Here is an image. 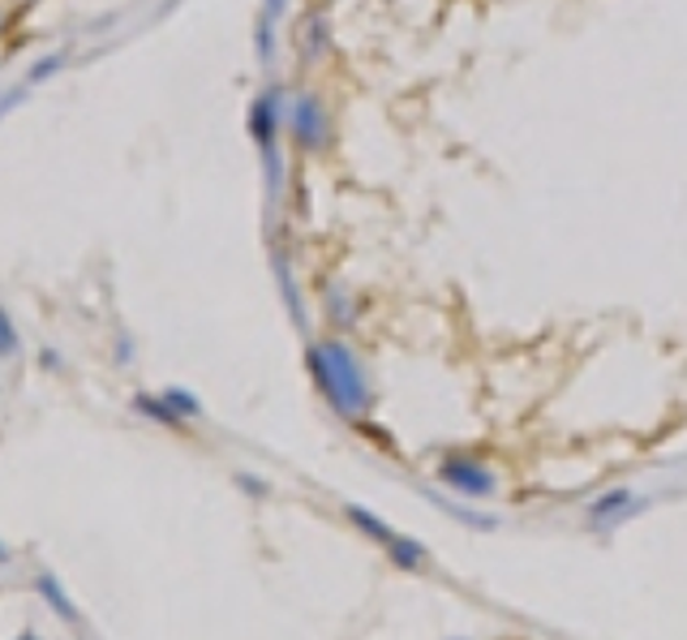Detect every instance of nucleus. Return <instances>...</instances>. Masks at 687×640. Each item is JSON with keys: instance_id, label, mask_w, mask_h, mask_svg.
I'll list each match as a JSON object with an SVG mask.
<instances>
[{"instance_id": "1", "label": "nucleus", "mask_w": 687, "mask_h": 640, "mask_svg": "<svg viewBox=\"0 0 687 640\" xmlns=\"http://www.w3.org/2000/svg\"><path fill=\"white\" fill-rule=\"evenodd\" d=\"M309 361V374L318 383V392L327 395V404L340 413V417H361L370 413V383H365V370L361 361L352 357V348L344 340H318L305 352Z\"/></svg>"}, {"instance_id": "2", "label": "nucleus", "mask_w": 687, "mask_h": 640, "mask_svg": "<svg viewBox=\"0 0 687 640\" xmlns=\"http://www.w3.org/2000/svg\"><path fill=\"white\" fill-rule=\"evenodd\" d=\"M284 134H289L293 147L305 150V155H323V150H331V143H336V125H331V112H327L323 96H314V91L293 96V103H289V130H284Z\"/></svg>"}, {"instance_id": "3", "label": "nucleus", "mask_w": 687, "mask_h": 640, "mask_svg": "<svg viewBox=\"0 0 687 640\" xmlns=\"http://www.w3.org/2000/svg\"><path fill=\"white\" fill-rule=\"evenodd\" d=\"M246 125H249V138L258 143V150H275L280 138H284V130H289V96L280 87L262 91V96L249 103Z\"/></svg>"}, {"instance_id": "4", "label": "nucleus", "mask_w": 687, "mask_h": 640, "mask_svg": "<svg viewBox=\"0 0 687 640\" xmlns=\"http://www.w3.org/2000/svg\"><path fill=\"white\" fill-rule=\"evenodd\" d=\"M344 516H348V520H352V525H357L361 534H370L374 542L387 546V554H392V559L399 563V568H408V572H417V568H421L426 550H421L417 542H408V538H395L392 529H387V525H379V520H374V516H370L365 507H348Z\"/></svg>"}, {"instance_id": "5", "label": "nucleus", "mask_w": 687, "mask_h": 640, "mask_svg": "<svg viewBox=\"0 0 687 640\" xmlns=\"http://www.w3.org/2000/svg\"><path fill=\"white\" fill-rule=\"evenodd\" d=\"M439 478L447 482V486H451V491L473 494V498H482V494H491V491H494V473L486 469V464L469 460V456H451V460L442 464Z\"/></svg>"}, {"instance_id": "6", "label": "nucleus", "mask_w": 687, "mask_h": 640, "mask_svg": "<svg viewBox=\"0 0 687 640\" xmlns=\"http://www.w3.org/2000/svg\"><path fill=\"white\" fill-rule=\"evenodd\" d=\"M31 585H35V593H40V597L48 602V606L56 610V615H60V619H65V624L82 628V610L74 606V597L65 593V585H60V581H56L52 572H35V581H31Z\"/></svg>"}, {"instance_id": "7", "label": "nucleus", "mask_w": 687, "mask_h": 640, "mask_svg": "<svg viewBox=\"0 0 687 640\" xmlns=\"http://www.w3.org/2000/svg\"><path fill=\"white\" fill-rule=\"evenodd\" d=\"M327 52H331V22H327V13H309L305 31H301V56L305 60H323Z\"/></svg>"}, {"instance_id": "8", "label": "nucleus", "mask_w": 687, "mask_h": 640, "mask_svg": "<svg viewBox=\"0 0 687 640\" xmlns=\"http://www.w3.org/2000/svg\"><path fill=\"white\" fill-rule=\"evenodd\" d=\"M134 413H143V417L159 422V426H172V430H181V426H185V422L168 408V400H164V395H134Z\"/></svg>"}, {"instance_id": "9", "label": "nucleus", "mask_w": 687, "mask_h": 640, "mask_svg": "<svg viewBox=\"0 0 687 640\" xmlns=\"http://www.w3.org/2000/svg\"><path fill=\"white\" fill-rule=\"evenodd\" d=\"M164 400H168V408L181 417V422H194V417H202V404H198L194 392H185V388H164Z\"/></svg>"}, {"instance_id": "10", "label": "nucleus", "mask_w": 687, "mask_h": 640, "mask_svg": "<svg viewBox=\"0 0 687 640\" xmlns=\"http://www.w3.org/2000/svg\"><path fill=\"white\" fill-rule=\"evenodd\" d=\"M22 352V336H18V323H13V314L0 305V361H13Z\"/></svg>"}, {"instance_id": "11", "label": "nucleus", "mask_w": 687, "mask_h": 640, "mask_svg": "<svg viewBox=\"0 0 687 640\" xmlns=\"http://www.w3.org/2000/svg\"><path fill=\"white\" fill-rule=\"evenodd\" d=\"M619 507H632V494H628V491L601 494V498H597V503L589 507V516H593V520H610V516H615Z\"/></svg>"}, {"instance_id": "12", "label": "nucleus", "mask_w": 687, "mask_h": 640, "mask_svg": "<svg viewBox=\"0 0 687 640\" xmlns=\"http://www.w3.org/2000/svg\"><path fill=\"white\" fill-rule=\"evenodd\" d=\"M275 26H280V22H271V18L258 13V40H254V44H258V56H262V60L275 56Z\"/></svg>"}, {"instance_id": "13", "label": "nucleus", "mask_w": 687, "mask_h": 640, "mask_svg": "<svg viewBox=\"0 0 687 640\" xmlns=\"http://www.w3.org/2000/svg\"><path fill=\"white\" fill-rule=\"evenodd\" d=\"M65 56H48V60H40L35 69H31V82H44V78H52L56 74V65H60Z\"/></svg>"}, {"instance_id": "14", "label": "nucleus", "mask_w": 687, "mask_h": 640, "mask_svg": "<svg viewBox=\"0 0 687 640\" xmlns=\"http://www.w3.org/2000/svg\"><path fill=\"white\" fill-rule=\"evenodd\" d=\"M284 9H289V0H267V4H262V18L280 22V18H284Z\"/></svg>"}, {"instance_id": "15", "label": "nucleus", "mask_w": 687, "mask_h": 640, "mask_svg": "<svg viewBox=\"0 0 687 640\" xmlns=\"http://www.w3.org/2000/svg\"><path fill=\"white\" fill-rule=\"evenodd\" d=\"M237 482H241V486H246L249 494H267V486H262V478H249V473H241Z\"/></svg>"}, {"instance_id": "16", "label": "nucleus", "mask_w": 687, "mask_h": 640, "mask_svg": "<svg viewBox=\"0 0 687 640\" xmlns=\"http://www.w3.org/2000/svg\"><path fill=\"white\" fill-rule=\"evenodd\" d=\"M40 361H44V366H48V370H56V366H60V357H56V352H52V348H44V357H40Z\"/></svg>"}, {"instance_id": "17", "label": "nucleus", "mask_w": 687, "mask_h": 640, "mask_svg": "<svg viewBox=\"0 0 687 640\" xmlns=\"http://www.w3.org/2000/svg\"><path fill=\"white\" fill-rule=\"evenodd\" d=\"M9 563H13V550L0 542V568H9Z\"/></svg>"}, {"instance_id": "18", "label": "nucleus", "mask_w": 687, "mask_h": 640, "mask_svg": "<svg viewBox=\"0 0 687 640\" xmlns=\"http://www.w3.org/2000/svg\"><path fill=\"white\" fill-rule=\"evenodd\" d=\"M13 640H44V637H40L35 628H26V632H18V637H13Z\"/></svg>"}, {"instance_id": "19", "label": "nucleus", "mask_w": 687, "mask_h": 640, "mask_svg": "<svg viewBox=\"0 0 687 640\" xmlns=\"http://www.w3.org/2000/svg\"><path fill=\"white\" fill-rule=\"evenodd\" d=\"M4 26H9V18H4V9H0V31H4Z\"/></svg>"}]
</instances>
